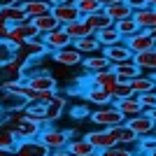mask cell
<instances>
[{
    "instance_id": "cell-42",
    "label": "cell",
    "mask_w": 156,
    "mask_h": 156,
    "mask_svg": "<svg viewBox=\"0 0 156 156\" xmlns=\"http://www.w3.org/2000/svg\"><path fill=\"white\" fill-rule=\"evenodd\" d=\"M126 2H128V7L133 9V12H140V9H144V7H149L147 0H126Z\"/></svg>"
},
{
    "instance_id": "cell-23",
    "label": "cell",
    "mask_w": 156,
    "mask_h": 156,
    "mask_svg": "<svg viewBox=\"0 0 156 156\" xmlns=\"http://www.w3.org/2000/svg\"><path fill=\"white\" fill-rule=\"evenodd\" d=\"M65 105H68V100H65L63 96H58V93H56V96H54L51 100L44 105V110H47V121H49V124H54V121H56V119L65 112Z\"/></svg>"
},
{
    "instance_id": "cell-49",
    "label": "cell",
    "mask_w": 156,
    "mask_h": 156,
    "mask_svg": "<svg viewBox=\"0 0 156 156\" xmlns=\"http://www.w3.org/2000/svg\"><path fill=\"white\" fill-rule=\"evenodd\" d=\"M147 114H149V117L154 119V124H156V107H154V110H149V112H147Z\"/></svg>"
},
{
    "instance_id": "cell-4",
    "label": "cell",
    "mask_w": 156,
    "mask_h": 156,
    "mask_svg": "<svg viewBox=\"0 0 156 156\" xmlns=\"http://www.w3.org/2000/svg\"><path fill=\"white\" fill-rule=\"evenodd\" d=\"M40 35H42V33L35 28V23H33V21H28V23H21V26H12V28H9L7 42L19 49V47L26 44L28 40H35V37H40Z\"/></svg>"
},
{
    "instance_id": "cell-53",
    "label": "cell",
    "mask_w": 156,
    "mask_h": 156,
    "mask_svg": "<svg viewBox=\"0 0 156 156\" xmlns=\"http://www.w3.org/2000/svg\"><path fill=\"white\" fill-rule=\"evenodd\" d=\"M5 154H7V151H2V149H0V156H5Z\"/></svg>"
},
{
    "instance_id": "cell-40",
    "label": "cell",
    "mask_w": 156,
    "mask_h": 156,
    "mask_svg": "<svg viewBox=\"0 0 156 156\" xmlns=\"http://www.w3.org/2000/svg\"><path fill=\"white\" fill-rule=\"evenodd\" d=\"M137 100H140V105H142L144 112L154 110V107H156V91H151V93H140V96H137Z\"/></svg>"
},
{
    "instance_id": "cell-17",
    "label": "cell",
    "mask_w": 156,
    "mask_h": 156,
    "mask_svg": "<svg viewBox=\"0 0 156 156\" xmlns=\"http://www.w3.org/2000/svg\"><path fill=\"white\" fill-rule=\"evenodd\" d=\"M133 63L142 70V75H154L156 72V47L154 49H147V51H140L133 56Z\"/></svg>"
},
{
    "instance_id": "cell-32",
    "label": "cell",
    "mask_w": 156,
    "mask_h": 156,
    "mask_svg": "<svg viewBox=\"0 0 156 156\" xmlns=\"http://www.w3.org/2000/svg\"><path fill=\"white\" fill-rule=\"evenodd\" d=\"M33 23H35V28H37L42 35H47V33H51V30H56V28H61V21L56 19L51 12H49V14H42V16H35V19H33Z\"/></svg>"
},
{
    "instance_id": "cell-6",
    "label": "cell",
    "mask_w": 156,
    "mask_h": 156,
    "mask_svg": "<svg viewBox=\"0 0 156 156\" xmlns=\"http://www.w3.org/2000/svg\"><path fill=\"white\" fill-rule=\"evenodd\" d=\"M49 147H47L40 137L35 140H21L14 149V156H49Z\"/></svg>"
},
{
    "instance_id": "cell-18",
    "label": "cell",
    "mask_w": 156,
    "mask_h": 156,
    "mask_svg": "<svg viewBox=\"0 0 156 156\" xmlns=\"http://www.w3.org/2000/svg\"><path fill=\"white\" fill-rule=\"evenodd\" d=\"M112 105H114L126 119L137 117V114H142V112H144L142 105H140V100H137V96H128V98H121V100H114Z\"/></svg>"
},
{
    "instance_id": "cell-5",
    "label": "cell",
    "mask_w": 156,
    "mask_h": 156,
    "mask_svg": "<svg viewBox=\"0 0 156 156\" xmlns=\"http://www.w3.org/2000/svg\"><path fill=\"white\" fill-rule=\"evenodd\" d=\"M51 58H54V63L63 65V68H75V65H82V61H84V54L79 51L75 44H70V47H65V49L51 51Z\"/></svg>"
},
{
    "instance_id": "cell-54",
    "label": "cell",
    "mask_w": 156,
    "mask_h": 156,
    "mask_svg": "<svg viewBox=\"0 0 156 156\" xmlns=\"http://www.w3.org/2000/svg\"><path fill=\"white\" fill-rule=\"evenodd\" d=\"M151 77H154V82H156V72H154V75H151Z\"/></svg>"
},
{
    "instance_id": "cell-35",
    "label": "cell",
    "mask_w": 156,
    "mask_h": 156,
    "mask_svg": "<svg viewBox=\"0 0 156 156\" xmlns=\"http://www.w3.org/2000/svg\"><path fill=\"white\" fill-rule=\"evenodd\" d=\"M114 26H117V30L121 33V37H130L133 33H137L140 30V26H137V21L133 19V16H128V19H119V21H114Z\"/></svg>"
},
{
    "instance_id": "cell-50",
    "label": "cell",
    "mask_w": 156,
    "mask_h": 156,
    "mask_svg": "<svg viewBox=\"0 0 156 156\" xmlns=\"http://www.w3.org/2000/svg\"><path fill=\"white\" fill-rule=\"evenodd\" d=\"M5 96H7V93H5V89H2V86H0V103H2V100H5Z\"/></svg>"
},
{
    "instance_id": "cell-44",
    "label": "cell",
    "mask_w": 156,
    "mask_h": 156,
    "mask_svg": "<svg viewBox=\"0 0 156 156\" xmlns=\"http://www.w3.org/2000/svg\"><path fill=\"white\" fill-rule=\"evenodd\" d=\"M9 23H5V21H2V23H0V40H7V35H9Z\"/></svg>"
},
{
    "instance_id": "cell-11",
    "label": "cell",
    "mask_w": 156,
    "mask_h": 156,
    "mask_svg": "<svg viewBox=\"0 0 156 156\" xmlns=\"http://www.w3.org/2000/svg\"><path fill=\"white\" fill-rule=\"evenodd\" d=\"M44 37V44L49 47V54L51 51H58V49H65V47H70L72 44V37L65 33V28H56V30L51 33H47V35H42Z\"/></svg>"
},
{
    "instance_id": "cell-34",
    "label": "cell",
    "mask_w": 156,
    "mask_h": 156,
    "mask_svg": "<svg viewBox=\"0 0 156 156\" xmlns=\"http://www.w3.org/2000/svg\"><path fill=\"white\" fill-rule=\"evenodd\" d=\"M16 144H19L16 135H14L5 124H0V149H2V151H14V149H16Z\"/></svg>"
},
{
    "instance_id": "cell-26",
    "label": "cell",
    "mask_w": 156,
    "mask_h": 156,
    "mask_svg": "<svg viewBox=\"0 0 156 156\" xmlns=\"http://www.w3.org/2000/svg\"><path fill=\"white\" fill-rule=\"evenodd\" d=\"M72 44L77 47V49L84 54V56H89V54H96V51H103V44H100V40L96 37V33L86 35V37H79L77 42H72Z\"/></svg>"
},
{
    "instance_id": "cell-8",
    "label": "cell",
    "mask_w": 156,
    "mask_h": 156,
    "mask_svg": "<svg viewBox=\"0 0 156 156\" xmlns=\"http://www.w3.org/2000/svg\"><path fill=\"white\" fill-rule=\"evenodd\" d=\"M91 86H98V89H105L107 93H112L114 96V91H117L119 86V77L114 75V70H100V72H93L91 75Z\"/></svg>"
},
{
    "instance_id": "cell-41",
    "label": "cell",
    "mask_w": 156,
    "mask_h": 156,
    "mask_svg": "<svg viewBox=\"0 0 156 156\" xmlns=\"http://www.w3.org/2000/svg\"><path fill=\"white\" fill-rule=\"evenodd\" d=\"M128 96H135L133 89H130V82L128 84H121V82H119L117 91H114V100H121V98H128Z\"/></svg>"
},
{
    "instance_id": "cell-33",
    "label": "cell",
    "mask_w": 156,
    "mask_h": 156,
    "mask_svg": "<svg viewBox=\"0 0 156 156\" xmlns=\"http://www.w3.org/2000/svg\"><path fill=\"white\" fill-rule=\"evenodd\" d=\"M84 21L89 23V28H91L93 33H98V30H103V28H107V26H112L114 21L105 14V9H100V12H96V14H89V16H84Z\"/></svg>"
},
{
    "instance_id": "cell-24",
    "label": "cell",
    "mask_w": 156,
    "mask_h": 156,
    "mask_svg": "<svg viewBox=\"0 0 156 156\" xmlns=\"http://www.w3.org/2000/svg\"><path fill=\"white\" fill-rule=\"evenodd\" d=\"M26 105H28L26 96H21V93H7L5 100L0 103V110L2 112H21V110H26Z\"/></svg>"
},
{
    "instance_id": "cell-46",
    "label": "cell",
    "mask_w": 156,
    "mask_h": 156,
    "mask_svg": "<svg viewBox=\"0 0 156 156\" xmlns=\"http://www.w3.org/2000/svg\"><path fill=\"white\" fill-rule=\"evenodd\" d=\"M12 5H19V0H0V9L2 7H12Z\"/></svg>"
},
{
    "instance_id": "cell-2",
    "label": "cell",
    "mask_w": 156,
    "mask_h": 156,
    "mask_svg": "<svg viewBox=\"0 0 156 156\" xmlns=\"http://www.w3.org/2000/svg\"><path fill=\"white\" fill-rule=\"evenodd\" d=\"M91 124L103 126V128H112V126L126 124V117L114 107V105H105V107H98L96 112H91Z\"/></svg>"
},
{
    "instance_id": "cell-31",
    "label": "cell",
    "mask_w": 156,
    "mask_h": 156,
    "mask_svg": "<svg viewBox=\"0 0 156 156\" xmlns=\"http://www.w3.org/2000/svg\"><path fill=\"white\" fill-rule=\"evenodd\" d=\"M65 28V33L72 37V42H77L79 37H86V35H91V28H89V23L84 21V16L82 19H77V21H72V23H68V26H63Z\"/></svg>"
},
{
    "instance_id": "cell-13",
    "label": "cell",
    "mask_w": 156,
    "mask_h": 156,
    "mask_svg": "<svg viewBox=\"0 0 156 156\" xmlns=\"http://www.w3.org/2000/svg\"><path fill=\"white\" fill-rule=\"evenodd\" d=\"M126 124H128V128L135 130L140 137H142V135H149V133H156V124H154V119H151L147 112L137 114V117L126 119Z\"/></svg>"
},
{
    "instance_id": "cell-29",
    "label": "cell",
    "mask_w": 156,
    "mask_h": 156,
    "mask_svg": "<svg viewBox=\"0 0 156 156\" xmlns=\"http://www.w3.org/2000/svg\"><path fill=\"white\" fill-rule=\"evenodd\" d=\"M130 89H133L135 96H140V93H151V91H156V82H154L151 75H140V77L130 79Z\"/></svg>"
},
{
    "instance_id": "cell-45",
    "label": "cell",
    "mask_w": 156,
    "mask_h": 156,
    "mask_svg": "<svg viewBox=\"0 0 156 156\" xmlns=\"http://www.w3.org/2000/svg\"><path fill=\"white\" fill-rule=\"evenodd\" d=\"M49 156H72L68 149H54V151H49Z\"/></svg>"
},
{
    "instance_id": "cell-27",
    "label": "cell",
    "mask_w": 156,
    "mask_h": 156,
    "mask_svg": "<svg viewBox=\"0 0 156 156\" xmlns=\"http://www.w3.org/2000/svg\"><path fill=\"white\" fill-rule=\"evenodd\" d=\"M86 100L91 105H98V107H105V105H112L114 103V96L107 93L105 89H98V86H91L89 91H86Z\"/></svg>"
},
{
    "instance_id": "cell-51",
    "label": "cell",
    "mask_w": 156,
    "mask_h": 156,
    "mask_svg": "<svg viewBox=\"0 0 156 156\" xmlns=\"http://www.w3.org/2000/svg\"><path fill=\"white\" fill-rule=\"evenodd\" d=\"M133 156H151V154H147V151H135Z\"/></svg>"
},
{
    "instance_id": "cell-20",
    "label": "cell",
    "mask_w": 156,
    "mask_h": 156,
    "mask_svg": "<svg viewBox=\"0 0 156 156\" xmlns=\"http://www.w3.org/2000/svg\"><path fill=\"white\" fill-rule=\"evenodd\" d=\"M112 70H114V75L119 77V82L121 84H128L130 79H135L142 75V70L137 68L133 61H128V63H119V65H112Z\"/></svg>"
},
{
    "instance_id": "cell-21",
    "label": "cell",
    "mask_w": 156,
    "mask_h": 156,
    "mask_svg": "<svg viewBox=\"0 0 156 156\" xmlns=\"http://www.w3.org/2000/svg\"><path fill=\"white\" fill-rule=\"evenodd\" d=\"M19 5L26 9V14L30 16V21L35 19V16H42V14H49L54 9L47 0H19Z\"/></svg>"
},
{
    "instance_id": "cell-19",
    "label": "cell",
    "mask_w": 156,
    "mask_h": 156,
    "mask_svg": "<svg viewBox=\"0 0 156 156\" xmlns=\"http://www.w3.org/2000/svg\"><path fill=\"white\" fill-rule=\"evenodd\" d=\"M65 149L70 151L72 156H96L98 154V149L86 140V137H72Z\"/></svg>"
},
{
    "instance_id": "cell-55",
    "label": "cell",
    "mask_w": 156,
    "mask_h": 156,
    "mask_svg": "<svg viewBox=\"0 0 156 156\" xmlns=\"http://www.w3.org/2000/svg\"><path fill=\"white\" fill-rule=\"evenodd\" d=\"M151 156H156V149H154V151H151Z\"/></svg>"
},
{
    "instance_id": "cell-3",
    "label": "cell",
    "mask_w": 156,
    "mask_h": 156,
    "mask_svg": "<svg viewBox=\"0 0 156 156\" xmlns=\"http://www.w3.org/2000/svg\"><path fill=\"white\" fill-rule=\"evenodd\" d=\"M40 140L49 147V149H65L68 142L72 140L70 130H61V128H54V126H47V128L40 130Z\"/></svg>"
},
{
    "instance_id": "cell-37",
    "label": "cell",
    "mask_w": 156,
    "mask_h": 156,
    "mask_svg": "<svg viewBox=\"0 0 156 156\" xmlns=\"http://www.w3.org/2000/svg\"><path fill=\"white\" fill-rule=\"evenodd\" d=\"M135 151L130 149V147H126V144H114V147H110V149H100L96 156H133Z\"/></svg>"
},
{
    "instance_id": "cell-1",
    "label": "cell",
    "mask_w": 156,
    "mask_h": 156,
    "mask_svg": "<svg viewBox=\"0 0 156 156\" xmlns=\"http://www.w3.org/2000/svg\"><path fill=\"white\" fill-rule=\"evenodd\" d=\"M2 124L16 135L19 142L21 140H35V137H40V130H42V126H40L35 119H30L23 110L21 112H5Z\"/></svg>"
},
{
    "instance_id": "cell-7",
    "label": "cell",
    "mask_w": 156,
    "mask_h": 156,
    "mask_svg": "<svg viewBox=\"0 0 156 156\" xmlns=\"http://www.w3.org/2000/svg\"><path fill=\"white\" fill-rule=\"evenodd\" d=\"M86 140L96 147L98 151L100 149H110V147H114L117 142V137H114V133H112V128H105V130H86Z\"/></svg>"
},
{
    "instance_id": "cell-56",
    "label": "cell",
    "mask_w": 156,
    "mask_h": 156,
    "mask_svg": "<svg viewBox=\"0 0 156 156\" xmlns=\"http://www.w3.org/2000/svg\"><path fill=\"white\" fill-rule=\"evenodd\" d=\"M68 2H77V0H68Z\"/></svg>"
},
{
    "instance_id": "cell-10",
    "label": "cell",
    "mask_w": 156,
    "mask_h": 156,
    "mask_svg": "<svg viewBox=\"0 0 156 156\" xmlns=\"http://www.w3.org/2000/svg\"><path fill=\"white\" fill-rule=\"evenodd\" d=\"M26 84L35 91H56V77L49 72H35V75H26Z\"/></svg>"
},
{
    "instance_id": "cell-43",
    "label": "cell",
    "mask_w": 156,
    "mask_h": 156,
    "mask_svg": "<svg viewBox=\"0 0 156 156\" xmlns=\"http://www.w3.org/2000/svg\"><path fill=\"white\" fill-rule=\"evenodd\" d=\"M72 117H75V119H84V117H91V112L86 110L84 105H77V107L72 110Z\"/></svg>"
},
{
    "instance_id": "cell-36",
    "label": "cell",
    "mask_w": 156,
    "mask_h": 156,
    "mask_svg": "<svg viewBox=\"0 0 156 156\" xmlns=\"http://www.w3.org/2000/svg\"><path fill=\"white\" fill-rule=\"evenodd\" d=\"M75 5H77V9L82 12V16H89V14H96V12L103 9L98 0H77Z\"/></svg>"
},
{
    "instance_id": "cell-30",
    "label": "cell",
    "mask_w": 156,
    "mask_h": 156,
    "mask_svg": "<svg viewBox=\"0 0 156 156\" xmlns=\"http://www.w3.org/2000/svg\"><path fill=\"white\" fill-rule=\"evenodd\" d=\"M105 14L110 16L112 21H119V19H128V16H133V9L128 7V2L126 0H119V2H114V5L110 7H103Z\"/></svg>"
},
{
    "instance_id": "cell-52",
    "label": "cell",
    "mask_w": 156,
    "mask_h": 156,
    "mask_svg": "<svg viewBox=\"0 0 156 156\" xmlns=\"http://www.w3.org/2000/svg\"><path fill=\"white\" fill-rule=\"evenodd\" d=\"M149 2V7H156V0H147Z\"/></svg>"
},
{
    "instance_id": "cell-28",
    "label": "cell",
    "mask_w": 156,
    "mask_h": 156,
    "mask_svg": "<svg viewBox=\"0 0 156 156\" xmlns=\"http://www.w3.org/2000/svg\"><path fill=\"white\" fill-rule=\"evenodd\" d=\"M96 37L100 40L103 49H105V47H112V44H119V42H124L121 33L117 30V26H114V23H112V26H107V28H103V30H98V33H96Z\"/></svg>"
},
{
    "instance_id": "cell-57",
    "label": "cell",
    "mask_w": 156,
    "mask_h": 156,
    "mask_svg": "<svg viewBox=\"0 0 156 156\" xmlns=\"http://www.w3.org/2000/svg\"><path fill=\"white\" fill-rule=\"evenodd\" d=\"M0 23H2V19H0Z\"/></svg>"
},
{
    "instance_id": "cell-25",
    "label": "cell",
    "mask_w": 156,
    "mask_h": 156,
    "mask_svg": "<svg viewBox=\"0 0 156 156\" xmlns=\"http://www.w3.org/2000/svg\"><path fill=\"white\" fill-rule=\"evenodd\" d=\"M133 19L137 21V26L142 30H151L156 28V7H144L140 12H133Z\"/></svg>"
},
{
    "instance_id": "cell-15",
    "label": "cell",
    "mask_w": 156,
    "mask_h": 156,
    "mask_svg": "<svg viewBox=\"0 0 156 156\" xmlns=\"http://www.w3.org/2000/svg\"><path fill=\"white\" fill-rule=\"evenodd\" d=\"M0 19L9 23V26H21V23H28L30 16L26 14V9L21 5H12V7H2L0 9Z\"/></svg>"
},
{
    "instance_id": "cell-39",
    "label": "cell",
    "mask_w": 156,
    "mask_h": 156,
    "mask_svg": "<svg viewBox=\"0 0 156 156\" xmlns=\"http://www.w3.org/2000/svg\"><path fill=\"white\" fill-rule=\"evenodd\" d=\"M137 149L151 154V151L156 149V133H149V135H142V137H140V140H137Z\"/></svg>"
},
{
    "instance_id": "cell-38",
    "label": "cell",
    "mask_w": 156,
    "mask_h": 156,
    "mask_svg": "<svg viewBox=\"0 0 156 156\" xmlns=\"http://www.w3.org/2000/svg\"><path fill=\"white\" fill-rule=\"evenodd\" d=\"M16 56V47L14 44H9L7 40H0V65H5V63H9V61Z\"/></svg>"
},
{
    "instance_id": "cell-14",
    "label": "cell",
    "mask_w": 156,
    "mask_h": 156,
    "mask_svg": "<svg viewBox=\"0 0 156 156\" xmlns=\"http://www.w3.org/2000/svg\"><path fill=\"white\" fill-rule=\"evenodd\" d=\"M51 14L61 21V26H68V23H72V21L82 19V12L77 9V5H75V2H63V5H56V7L51 9Z\"/></svg>"
},
{
    "instance_id": "cell-12",
    "label": "cell",
    "mask_w": 156,
    "mask_h": 156,
    "mask_svg": "<svg viewBox=\"0 0 156 156\" xmlns=\"http://www.w3.org/2000/svg\"><path fill=\"white\" fill-rule=\"evenodd\" d=\"M103 54L110 58L112 65H119V63H128V61H133V56L135 54L130 51L128 47H126V42H119V44H112V47H105Z\"/></svg>"
},
{
    "instance_id": "cell-16",
    "label": "cell",
    "mask_w": 156,
    "mask_h": 156,
    "mask_svg": "<svg viewBox=\"0 0 156 156\" xmlns=\"http://www.w3.org/2000/svg\"><path fill=\"white\" fill-rule=\"evenodd\" d=\"M82 65H84V70H86V72H91V75H93V72L110 70V68H112L110 58H107L103 51H96V54H89V56H84Z\"/></svg>"
},
{
    "instance_id": "cell-47",
    "label": "cell",
    "mask_w": 156,
    "mask_h": 156,
    "mask_svg": "<svg viewBox=\"0 0 156 156\" xmlns=\"http://www.w3.org/2000/svg\"><path fill=\"white\" fill-rule=\"evenodd\" d=\"M98 2H100V7H110L114 2H119V0H98Z\"/></svg>"
},
{
    "instance_id": "cell-48",
    "label": "cell",
    "mask_w": 156,
    "mask_h": 156,
    "mask_svg": "<svg viewBox=\"0 0 156 156\" xmlns=\"http://www.w3.org/2000/svg\"><path fill=\"white\" fill-rule=\"evenodd\" d=\"M51 7H56V5H63V2H68V0H47Z\"/></svg>"
},
{
    "instance_id": "cell-22",
    "label": "cell",
    "mask_w": 156,
    "mask_h": 156,
    "mask_svg": "<svg viewBox=\"0 0 156 156\" xmlns=\"http://www.w3.org/2000/svg\"><path fill=\"white\" fill-rule=\"evenodd\" d=\"M112 133H114V137H117V142L126 144V147H133V144H137V140H140V135H137L133 128H128V124L112 126Z\"/></svg>"
},
{
    "instance_id": "cell-9",
    "label": "cell",
    "mask_w": 156,
    "mask_h": 156,
    "mask_svg": "<svg viewBox=\"0 0 156 156\" xmlns=\"http://www.w3.org/2000/svg\"><path fill=\"white\" fill-rule=\"evenodd\" d=\"M124 42H126V47H128L133 54H140V51H147V49H154L156 47V42L149 37V33L142 30V28H140L137 33H133L130 37H126Z\"/></svg>"
}]
</instances>
